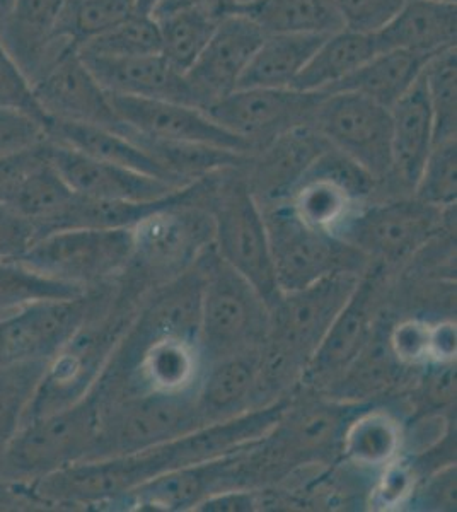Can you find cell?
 <instances>
[{
  "mask_svg": "<svg viewBox=\"0 0 457 512\" xmlns=\"http://www.w3.org/2000/svg\"><path fill=\"white\" fill-rule=\"evenodd\" d=\"M243 166L205 176L200 205L212 217L217 255L260 292L270 309L280 291L263 212L249 192Z\"/></svg>",
  "mask_w": 457,
  "mask_h": 512,
  "instance_id": "1",
  "label": "cell"
},
{
  "mask_svg": "<svg viewBox=\"0 0 457 512\" xmlns=\"http://www.w3.org/2000/svg\"><path fill=\"white\" fill-rule=\"evenodd\" d=\"M197 263L202 270L197 342L203 366L263 349L270 332V309L260 292L217 255L214 243Z\"/></svg>",
  "mask_w": 457,
  "mask_h": 512,
  "instance_id": "2",
  "label": "cell"
},
{
  "mask_svg": "<svg viewBox=\"0 0 457 512\" xmlns=\"http://www.w3.org/2000/svg\"><path fill=\"white\" fill-rule=\"evenodd\" d=\"M98 432L99 403L91 388L69 407L21 425L0 465V482L26 485L93 460Z\"/></svg>",
  "mask_w": 457,
  "mask_h": 512,
  "instance_id": "3",
  "label": "cell"
},
{
  "mask_svg": "<svg viewBox=\"0 0 457 512\" xmlns=\"http://www.w3.org/2000/svg\"><path fill=\"white\" fill-rule=\"evenodd\" d=\"M99 403L98 443L94 458L156 448L205 424L197 388L188 391H134Z\"/></svg>",
  "mask_w": 457,
  "mask_h": 512,
  "instance_id": "4",
  "label": "cell"
},
{
  "mask_svg": "<svg viewBox=\"0 0 457 512\" xmlns=\"http://www.w3.org/2000/svg\"><path fill=\"white\" fill-rule=\"evenodd\" d=\"M278 291H296L336 274L364 275L371 260L331 231L309 226L289 202L261 207Z\"/></svg>",
  "mask_w": 457,
  "mask_h": 512,
  "instance_id": "5",
  "label": "cell"
},
{
  "mask_svg": "<svg viewBox=\"0 0 457 512\" xmlns=\"http://www.w3.org/2000/svg\"><path fill=\"white\" fill-rule=\"evenodd\" d=\"M134 251V229L82 227L35 239L19 262L50 279L89 291L125 274Z\"/></svg>",
  "mask_w": 457,
  "mask_h": 512,
  "instance_id": "6",
  "label": "cell"
},
{
  "mask_svg": "<svg viewBox=\"0 0 457 512\" xmlns=\"http://www.w3.org/2000/svg\"><path fill=\"white\" fill-rule=\"evenodd\" d=\"M447 209L423 204L413 195L359 205L331 233L382 263L403 262L439 233Z\"/></svg>",
  "mask_w": 457,
  "mask_h": 512,
  "instance_id": "7",
  "label": "cell"
},
{
  "mask_svg": "<svg viewBox=\"0 0 457 512\" xmlns=\"http://www.w3.org/2000/svg\"><path fill=\"white\" fill-rule=\"evenodd\" d=\"M29 82L47 120L125 130L111 106L110 94L93 76L76 43L69 38L52 36Z\"/></svg>",
  "mask_w": 457,
  "mask_h": 512,
  "instance_id": "8",
  "label": "cell"
},
{
  "mask_svg": "<svg viewBox=\"0 0 457 512\" xmlns=\"http://www.w3.org/2000/svg\"><path fill=\"white\" fill-rule=\"evenodd\" d=\"M115 280L82 296L33 304L0 318V367L47 364L105 303Z\"/></svg>",
  "mask_w": 457,
  "mask_h": 512,
  "instance_id": "9",
  "label": "cell"
},
{
  "mask_svg": "<svg viewBox=\"0 0 457 512\" xmlns=\"http://www.w3.org/2000/svg\"><path fill=\"white\" fill-rule=\"evenodd\" d=\"M313 127L328 144L388 187L393 171L391 115L362 94L326 93L314 113Z\"/></svg>",
  "mask_w": 457,
  "mask_h": 512,
  "instance_id": "10",
  "label": "cell"
},
{
  "mask_svg": "<svg viewBox=\"0 0 457 512\" xmlns=\"http://www.w3.org/2000/svg\"><path fill=\"white\" fill-rule=\"evenodd\" d=\"M134 234V258L127 268L135 274L132 280L140 282L154 274H171L174 279L193 267L212 246L214 224L198 200L157 212L134 227Z\"/></svg>",
  "mask_w": 457,
  "mask_h": 512,
  "instance_id": "11",
  "label": "cell"
},
{
  "mask_svg": "<svg viewBox=\"0 0 457 512\" xmlns=\"http://www.w3.org/2000/svg\"><path fill=\"white\" fill-rule=\"evenodd\" d=\"M324 96L326 93L294 88L236 89L212 103L205 113L255 152L292 128L313 125L314 113Z\"/></svg>",
  "mask_w": 457,
  "mask_h": 512,
  "instance_id": "12",
  "label": "cell"
},
{
  "mask_svg": "<svg viewBox=\"0 0 457 512\" xmlns=\"http://www.w3.org/2000/svg\"><path fill=\"white\" fill-rule=\"evenodd\" d=\"M111 106L123 127L132 134L168 142H190L251 154L253 149L220 127L197 106L162 99L128 98L110 94Z\"/></svg>",
  "mask_w": 457,
  "mask_h": 512,
  "instance_id": "13",
  "label": "cell"
},
{
  "mask_svg": "<svg viewBox=\"0 0 457 512\" xmlns=\"http://www.w3.org/2000/svg\"><path fill=\"white\" fill-rule=\"evenodd\" d=\"M376 277L371 268L326 332L299 386L328 390L369 344L377 326Z\"/></svg>",
  "mask_w": 457,
  "mask_h": 512,
  "instance_id": "14",
  "label": "cell"
},
{
  "mask_svg": "<svg viewBox=\"0 0 457 512\" xmlns=\"http://www.w3.org/2000/svg\"><path fill=\"white\" fill-rule=\"evenodd\" d=\"M265 33L243 14L219 23L207 47L185 77L200 110L226 98L238 89Z\"/></svg>",
  "mask_w": 457,
  "mask_h": 512,
  "instance_id": "15",
  "label": "cell"
},
{
  "mask_svg": "<svg viewBox=\"0 0 457 512\" xmlns=\"http://www.w3.org/2000/svg\"><path fill=\"white\" fill-rule=\"evenodd\" d=\"M330 144L313 125H301L278 135L248 156L244 180L260 207L289 200L307 169Z\"/></svg>",
  "mask_w": 457,
  "mask_h": 512,
  "instance_id": "16",
  "label": "cell"
},
{
  "mask_svg": "<svg viewBox=\"0 0 457 512\" xmlns=\"http://www.w3.org/2000/svg\"><path fill=\"white\" fill-rule=\"evenodd\" d=\"M50 159L72 192L81 197L111 202H151L168 197L174 187L134 169L84 156L50 140Z\"/></svg>",
  "mask_w": 457,
  "mask_h": 512,
  "instance_id": "17",
  "label": "cell"
},
{
  "mask_svg": "<svg viewBox=\"0 0 457 512\" xmlns=\"http://www.w3.org/2000/svg\"><path fill=\"white\" fill-rule=\"evenodd\" d=\"M81 57L108 94L128 98L162 99L198 108L197 99L186 81L185 74L169 65L161 53L128 59H101L84 55Z\"/></svg>",
  "mask_w": 457,
  "mask_h": 512,
  "instance_id": "18",
  "label": "cell"
},
{
  "mask_svg": "<svg viewBox=\"0 0 457 512\" xmlns=\"http://www.w3.org/2000/svg\"><path fill=\"white\" fill-rule=\"evenodd\" d=\"M243 451L220 460L161 473L137 487L128 495L125 504L128 502L135 509L151 511H193L207 495L232 487L234 466Z\"/></svg>",
  "mask_w": 457,
  "mask_h": 512,
  "instance_id": "19",
  "label": "cell"
},
{
  "mask_svg": "<svg viewBox=\"0 0 457 512\" xmlns=\"http://www.w3.org/2000/svg\"><path fill=\"white\" fill-rule=\"evenodd\" d=\"M389 115L393 156L389 185L411 195L434 147V118L422 77L389 108Z\"/></svg>",
  "mask_w": 457,
  "mask_h": 512,
  "instance_id": "20",
  "label": "cell"
},
{
  "mask_svg": "<svg viewBox=\"0 0 457 512\" xmlns=\"http://www.w3.org/2000/svg\"><path fill=\"white\" fill-rule=\"evenodd\" d=\"M377 50H403L422 57H434L456 47L457 4L439 0H406L393 21L379 31Z\"/></svg>",
  "mask_w": 457,
  "mask_h": 512,
  "instance_id": "21",
  "label": "cell"
},
{
  "mask_svg": "<svg viewBox=\"0 0 457 512\" xmlns=\"http://www.w3.org/2000/svg\"><path fill=\"white\" fill-rule=\"evenodd\" d=\"M260 350L229 355L203 366L197 403L205 424L231 419L256 407Z\"/></svg>",
  "mask_w": 457,
  "mask_h": 512,
  "instance_id": "22",
  "label": "cell"
},
{
  "mask_svg": "<svg viewBox=\"0 0 457 512\" xmlns=\"http://www.w3.org/2000/svg\"><path fill=\"white\" fill-rule=\"evenodd\" d=\"M47 134L48 139L58 146L70 147L89 158L134 169L157 180L166 181L174 187H181L180 183L174 180L161 164H157L139 144H135L127 134L113 128L89 123L47 120Z\"/></svg>",
  "mask_w": 457,
  "mask_h": 512,
  "instance_id": "23",
  "label": "cell"
},
{
  "mask_svg": "<svg viewBox=\"0 0 457 512\" xmlns=\"http://www.w3.org/2000/svg\"><path fill=\"white\" fill-rule=\"evenodd\" d=\"M67 0H12L0 19V41L29 77L38 69Z\"/></svg>",
  "mask_w": 457,
  "mask_h": 512,
  "instance_id": "24",
  "label": "cell"
},
{
  "mask_svg": "<svg viewBox=\"0 0 457 512\" xmlns=\"http://www.w3.org/2000/svg\"><path fill=\"white\" fill-rule=\"evenodd\" d=\"M405 451V429L400 419L369 403L355 415L343 434L340 458L359 470L379 472Z\"/></svg>",
  "mask_w": 457,
  "mask_h": 512,
  "instance_id": "25",
  "label": "cell"
},
{
  "mask_svg": "<svg viewBox=\"0 0 457 512\" xmlns=\"http://www.w3.org/2000/svg\"><path fill=\"white\" fill-rule=\"evenodd\" d=\"M427 62V57L403 50L377 52L330 93L345 91L362 94L389 110L422 77Z\"/></svg>",
  "mask_w": 457,
  "mask_h": 512,
  "instance_id": "26",
  "label": "cell"
},
{
  "mask_svg": "<svg viewBox=\"0 0 457 512\" xmlns=\"http://www.w3.org/2000/svg\"><path fill=\"white\" fill-rule=\"evenodd\" d=\"M377 52L374 36L348 30L336 31L319 43L292 88L311 93H330Z\"/></svg>",
  "mask_w": 457,
  "mask_h": 512,
  "instance_id": "27",
  "label": "cell"
},
{
  "mask_svg": "<svg viewBox=\"0 0 457 512\" xmlns=\"http://www.w3.org/2000/svg\"><path fill=\"white\" fill-rule=\"evenodd\" d=\"M324 38L326 36L265 35L248 69L244 70L238 89L292 88Z\"/></svg>",
  "mask_w": 457,
  "mask_h": 512,
  "instance_id": "28",
  "label": "cell"
},
{
  "mask_svg": "<svg viewBox=\"0 0 457 512\" xmlns=\"http://www.w3.org/2000/svg\"><path fill=\"white\" fill-rule=\"evenodd\" d=\"M239 14L265 35H333L343 30L335 0H253Z\"/></svg>",
  "mask_w": 457,
  "mask_h": 512,
  "instance_id": "29",
  "label": "cell"
},
{
  "mask_svg": "<svg viewBox=\"0 0 457 512\" xmlns=\"http://www.w3.org/2000/svg\"><path fill=\"white\" fill-rule=\"evenodd\" d=\"M154 19L161 35V55L181 74L197 62L219 26L198 6L183 7Z\"/></svg>",
  "mask_w": 457,
  "mask_h": 512,
  "instance_id": "30",
  "label": "cell"
},
{
  "mask_svg": "<svg viewBox=\"0 0 457 512\" xmlns=\"http://www.w3.org/2000/svg\"><path fill=\"white\" fill-rule=\"evenodd\" d=\"M74 195L76 193L53 166L52 159H48L24 181L9 207L31 224L38 239L47 234L48 226Z\"/></svg>",
  "mask_w": 457,
  "mask_h": 512,
  "instance_id": "31",
  "label": "cell"
},
{
  "mask_svg": "<svg viewBox=\"0 0 457 512\" xmlns=\"http://www.w3.org/2000/svg\"><path fill=\"white\" fill-rule=\"evenodd\" d=\"M79 287L41 275L19 260L0 262V318L45 301L82 296Z\"/></svg>",
  "mask_w": 457,
  "mask_h": 512,
  "instance_id": "32",
  "label": "cell"
},
{
  "mask_svg": "<svg viewBox=\"0 0 457 512\" xmlns=\"http://www.w3.org/2000/svg\"><path fill=\"white\" fill-rule=\"evenodd\" d=\"M287 202L302 221L324 231H333L362 205L335 181L313 173H306Z\"/></svg>",
  "mask_w": 457,
  "mask_h": 512,
  "instance_id": "33",
  "label": "cell"
},
{
  "mask_svg": "<svg viewBox=\"0 0 457 512\" xmlns=\"http://www.w3.org/2000/svg\"><path fill=\"white\" fill-rule=\"evenodd\" d=\"M425 93L434 118V144L456 139L457 52L456 47L437 53L422 72Z\"/></svg>",
  "mask_w": 457,
  "mask_h": 512,
  "instance_id": "34",
  "label": "cell"
},
{
  "mask_svg": "<svg viewBox=\"0 0 457 512\" xmlns=\"http://www.w3.org/2000/svg\"><path fill=\"white\" fill-rule=\"evenodd\" d=\"M134 14V0H67L53 35L65 36L79 48Z\"/></svg>",
  "mask_w": 457,
  "mask_h": 512,
  "instance_id": "35",
  "label": "cell"
},
{
  "mask_svg": "<svg viewBox=\"0 0 457 512\" xmlns=\"http://www.w3.org/2000/svg\"><path fill=\"white\" fill-rule=\"evenodd\" d=\"M45 364L0 367V465L18 434Z\"/></svg>",
  "mask_w": 457,
  "mask_h": 512,
  "instance_id": "36",
  "label": "cell"
},
{
  "mask_svg": "<svg viewBox=\"0 0 457 512\" xmlns=\"http://www.w3.org/2000/svg\"><path fill=\"white\" fill-rule=\"evenodd\" d=\"M84 57L101 59H128L161 53V35L156 19L134 14L115 28L86 41L79 47Z\"/></svg>",
  "mask_w": 457,
  "mask_h": 512,
  "instance_id": "37",
  "label": "cell"
},
{
  "mask_svg": "<svg viewBox=\"0 0 457 512\" xmlns=\"http://www.w3.org/2000/svg\"><path fill=\"white\" fill-rule=\"evenodd\" d=\"M413 197L437 209H452L457 198V142H437L423 164Z\"/></svg>",
  "mask_w": 457,
  "mask_h": 512,
  "instance_id": "38",
  "label": "cell"
},
{
  "mask_svg": "<svg viewBox=\"0 0 457 512\" xmlns=\"http://www.w3.org/2000/svg\"><path fill=\"white\" fill-rule=\"evenodd\" d=\"M406 0H335L343 30L377 35L405 6Z\"/></svg>",
  "mask_w": 457,
  "mask_h": 512,
  "instance_id": "39",
  "label": "cell"
},
{
  "mask_svg": "<svg viewBox=\"0 0 457 512\" xmlns=\"http://www.w3.org/2000/svg\"><path fill=\"white\" fill-rule=\"evenodd\" d=\"M389 347L405 367L432 364V325L422 320H403L389 328Z\"/></svg>",
  "mask_w": 457,
  "mask_h": 512,
  "instance_id": "40",
  "label": "cell"
},
{
  "mask_svg": "<svg viewBox=\"0 0 457 512\" xmlns=\"http://www.w3.org/2000/svg\"><path fill=\"white\" fill-rule=\"evenodd\" d=\"M47 125L14 108H0V159L45 144Z\"/></svg>",
  "mask_w": 457,
  "mask_h": 512,
  "instance_id": "41",
  "label": "cell"
},
{
  "mask_svg": "<svg viewBox=\"0 0 457 512\" xmlns=\"http://www.w3.org/2000/svg\"><path fill=\"white\" fill-rule=\"evenodd\" d=\"M0 108H14L38 118L47 125L28 76L0 41Z\"/></svg>",
  "mask_w": 457,
  "mask_h": 512,
  "instance_id": "42",
  "label": "cell"
},
{
  "mask_svg": "<svg viewBox=\"0 0 457 512\" xmlns=\"http://www.w3.org/2000/svg\"><path fill=\"white\" fill-rule=\"evenodd\" d=\"M415 495V470L405 458H396L379 470V478L372 487L371 507L379 511H393L405 506Z\"/></svg>",
  "mask_w": 457,
  "mask_h": 512,
  "instance_id": "43",
  "label": "cell"
},
{
  "mask_svg": "<svg viewBox=\"0 0 457 512\" xmlns=\"http://www.w3.org/2000/svg\"><path fill=\"white\" fill-rule=\"evenodd\" d=\"M50 159V140L45 144L0 159V204L11 205L29 175Z\"/></svg>",
  "mask_w": 457,
  "mask_h": 512,
  "instance_id": "44",
  "label": "cell"
},
{
  "mask_svg": "<svg viewBox=\"0 0 457 512\" xmlns=\"http://www.w3.org/2000/svg\"><path fill=\"white\" fill-rule=\"evenodd\" d=\"M35 239L31 224L11 207L0 204V262L19 260Z\"/></svg>",
  "mask_w": 457,
  "mask_h": 512,
  "instance_id": "45",
  "label": "cell"
},
{
  "mask_svg": "<svg viewBox=\"0 0 457 512\" xmlns=\"http://www.w3.org/2000/svg\"><path fill=\"white\" fill-rule=\"evenodd\" d=\"M415 492H418V501L425 511H456V465L449 463L439 468L430 475L425 487L415 489Z\"/></svg>",
  "mask_w": 457,
  "mask_h": 512,
  "instance_id": "46",
  "label": "cell"
},
{
  "mask_svg": "<svg viewBox=\"0 0 457 512\" xmlns=\"http://www.w3.org/2000/svg\"><path fill=\"white\" fill-rule=\"evenodd\" d=\"M263 506L258 490L249 487H227L207 495L193 511L202 512H251Z\"/></svg>",
  "mask_w": 457,
  "mask_h": 512,
  "instance_id": "47",
  "label": "cell"
},
{
  "mask_svg": "<svg viewBox=\"0 0 457 512\" xmlns=\"http://www.w3.org/2000/svg\"><path fill=\"white\" fill-rule=\"evenodd\" d=\"M456 359V325L442 321L432 325V364Z\"/></svg>",
  "mask_w": 457,
  "mask_h": 512,
  "instance_id": "48",
  "label": "cell"
},
{
  "mask_svg": "<svg viewBox=\"0 0 457 512\" xmlns=\"http://www.w3.org/2000/svg\"><path fill=\"white\" fill-rule=\"evenodd\" d=\"M195 6L200 7L217 24L236 16L241 9L238 0H197Z\"/></svg>",
  "mask_w": 457,
  "mask_h": 512,
  "instance_id": "49",
  "label": "cell"
},
{
  "mask_svg": "<svg viewBox=\"0 0 457 512\" xmlns=\"http://www.w3.org/2000/svg\"><path fill=\"white\" fill-rule=\"evenodd\" d=\"M195 2L197 0H162L161 6L157 7L152 18H161V16H166L169 12L178 11L183 7L195 6Z\"/></svg>",
  "mask_w": 457,
  "mask_h": 512,
  "instance_id": "50",
  "label": "cell"
},
{
  "mask_svg": "<svg viewBox=\"0 0 457 512\" xmlns=\"http://www.w3.org/2000/svg\"><path fill=\"white\" fill-rule=\"evenodd\" d=\"M162 0H134L135 11L142 16H154Z\"/></svg>",
  "mask_w": 457,
  "mask_h": 512,
  "instance_id": "51",
  "label": "cell"
},
{
  "mask_svg": "<svg viewBox=\"0 0 457 512\" xmlns=\"http://www.w3.org/2000/svg\"><path fill=\"white\" fill-rule=\"evenodd\" d=\"M12 0H0V19L6 16L9 9H11Z\"/></svg>",
  "mask_w": 457,
  "mask_h": 512,
  "instance_id": "52",
  "label": "cell"
},
{
  "mask_svg": "<svg viewBox=\"0 0 457 512\" xmlns=\"http://www.w3.org/2000/svg\"><path fill=\"white\" fill-rule=\"evenodd\" d=\"M239 6L243 7L246 6V4H249V2H253V0H238ZM241 11V9H239Z\"/></svg>",
  "mask_w": 457,
  "mask_h": 512,
  "instance_id": "53",
  "label": "cell"
},
{
  "mask_svg": "<svg viewBox=\"0 0 457 512\" xmlns=\"http://www.w3.org/2000/svg\"><path fill=\"white\" fill-rule=\"evenodd\" d=\"M439 2H456V0H439Z\"/></svg>",
  "mask_w": 457,
  "mask_h": 512,
  "instance_id": "54",
  "label": "cell"
}]
</instances>
